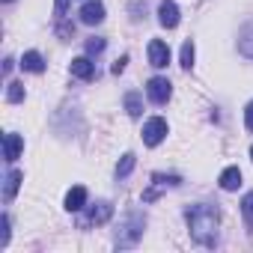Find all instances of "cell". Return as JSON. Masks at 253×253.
Returning <instances> with one entry per match:
<instances>
[{"mask_svg":"<svg viewBox=\"0 0 253 253\" xmlns=\"http://www.w3.org/2000/svg\"><path fill=\"white\" fill-rule=\"evenodd\" d=\"M185 220H188L191 238H194L197 244L211 247V244L217 241V223H220V209H217V206H211V203L188 206V209H185Z\"/></svg>","mask_w":253,"mask_h":253,"instance_id":"cell-1","label":"cell"},{"mask_svg":"<svg viewBox=\"0 0 253 253\" xmlns=\"http://www.w3.org/2000/svg\"><path fill=\"white\" fill-rule=\"evenodd\" d=\"M143 229H146V214L131 209L125 211V217L119 220V229H116V247H134L140 238H143Z\"/></svg>","mask_w":253,"mask_h":253,"instance_id":"cell-2","label":"cell"},{"mask_svg":"<svg viewBox=\"0 0 253 253\" xmlns=\"http://www.w3.org/2000/svg\"><path fill=\"white\" fill-rule=\"evenodd\" d=\"M167 134H170V125H167L164 116H152V119L143 122V143L146 146H158Z\"/></svg>","mask_w":253,"mask_h":253,"instance_id":"cell-3","label":"cell"},{"mask_svg":"<svg viewBox=\"0 0 253 253\" xmlns=\"http://www.w3.org/2000/svg\"><path fill=\"white\" fill-rule=\"evenodd\" d=\"M146 95H149L152 104H167V101L173 98V84H170L167 78L155 75V78H149V84H146Z\"/></svg>","mask_w":253,"mask_h":253,"instance_id":"cell-4","label":"cell"},{"mask_svg":"<svg viewBox=\"0 0 253 253\" xmlns=\"http://www.w3.org/2000/svg\"><path fill=\"white\" fill-rule=\"evenodd\" d=\"M179 21H182L179 6L173 3V0H161V3H158V24H161L164 30H176Z\"/></svg>","mask_w":253,"mask_h":253,"instance_id":"cell-5","label":"cell"},{"mask_svg":"<svg viewBox=\"0 0 253 253\" xmlns=\"http://www.w3.org/2000/svg\"><path fill=\"white\" fill-rule=\"evenodd\" d=\"M146 54H149V66L152 69H167V63H170V45L164 39H152L149 48H146Z\"/></svg>","mask_w":253,"mask_h":253,"instance_id":"cell-6","label":"cell"},{"mask_svg":"<svg viewBox=\"0 0 253 253\" xmlns=\"http://www.w3.org/2000/svg\"><path fill=\"white\" fill-rule=\"evenodd\" d=\"M101 21H104V3H101V0H86V3L81 6V24L95 27Z\"/></svg>","mask_w":253,"mask_h":253,"instance_id":"cell-7","label":"cell"},{"mask_svg":"<svg viewBox=\"0 0 253 253\" xmlns=\"http://www.w3.org/2000/svg\"><path fill=\"white\" fill-rule=\"evenodd\" d=\"M21 152H24V137L15 134V131H6L3 134V158L12 164V161H18Z\"/></svg>","mask_w":253,"mask_h":253,"instance_id":"cell-8","label":"cell"},{"mask_svg":"<svg viewBox=\"0 0 253 253\" xmlns=\"http://www.w3.org/2000/svg\"><path fill=\"white\" fill-rule=\"evenodd\" d=\"M69 72H72L75 78H81V81H92V78H95V63L89 60V54H86V57H75V60L69 63Z\"/></svg>","mask_w":253,"mask_h":253,"instance_id":"cell-9","label":"cell"},{"mask_svg":"<svg viewBox=\"0 0 253 253\" xmlns=\"http://www.w3.org/2000/svg\"><path fill=\"white\" fill-rule=\"evenodd\" d=\"M110 217H113V206H110L107 200H98L95 206H89V214H86V220H89V223L101 226V223H107Z\"/></svg>","mask_w":253,"mask_h":253,"instance_id":"cell-10","label":"cell"},{"mask_svg":"<svg viewBox=\"0 0 253 253\" xmlns=\"http://www.w3.org/2000/svg\"><path fill=\"white\" fill-rule=\"evenodd\" d=\"M21 182H24V173H21V170H9V173H6V179H3V200H6V203L15 200Z\"/></svg>","mask_w":253,"mask_h":253,"instance_id":"cell-11","label":"cell"},{"mask_svg":"<svg viewBox=\"0 0 253 253\" xmlns=\"http://www.w3.org/2000/svg\"><path fill=\"white\" fill-rule=\"evenodd\" d=\"M84 206H86V188L84 185H75L66 194V211H81Z\"/></svg>","mask_w":253,"mask_h":253,"instance_id":"cell-12","label":"cell"},{"mask_svg":"<svg viewBox=\"0 0 253 253\" xmlns=\"http://www.w3.org/2000/svg\"><path fill=\"white\" fill-rule=\"evenodd\" d=\"M21 69H24V72H33V75H42V72H45V57H42L39 51H27V54L21 57Z\"/></svg>","mask_w":253,"mask_h":253,"instance_id":"cell-13","label":"cell"},{"mask_svg":"<svg viewBox=\"0 0 253 253\" xmlns=\"http://www.w3.org/2000/svg\"><path fill=\"white\" fill-rule=\"evenodd\" d=\"M217 185H220L223 191H238V188H241V170H238V167H226V170L220 173Z\"/></svg>","mask_w":253,"mask_h":253,"instance_id":"cell-14","label":"cell"},{"mask_svg":"<svg viewBox=\"0 0 253 253\" xmlns=\"http://www.w3.org/2000/svg\"><path fill=\"white\" fill-rule=\"evenodd\" d=\"M238 54L253 60V24H244L238 33Z\"/></svg>","mask_w":253,"mask_h":253,"instance_id":"cell-15","label":"cell"},{"mask_svg":"<svg viewBox=\"0 0 253 253\" xmlns=\"http://www.w3.org/2000/svg\"><path fill=\"white\" fill-rule=\"evenodd\" d=\"M122 104H125V113H128L131 119H137L140 113H143V98H140V92H125V98H122Z\"/></svg>","mask_w":253,"mask_h":253,"instance_id":"cell-16","label":"cell"},{"mask_svg":"<svg viewBox=\"0 0 253 253\" xmlns=\"http://www.w3.org/2000/svg\"><path fill=\"white\" fill-rule=\"evenodd\" d=\"M194 57H197L194 39H185V42H182V54H179V66H182L185 72H191V69H194Z\"/></svg>","mask_w":253,"mask_h":253,"instance_id":"cell-17","label":"cell"},{"mask_svg":"<svg viewBox=\"0 0 253 253\" xmlns=\"http://www.w3.org/2000/svg\"><path fill=\"white\" fill-rule=\"evenodd\" d=\"M134 164H137V155L134 152H125L119 158V164H116V179H128L131 170H134Z\"/></svg>","mask_w":253,"mask_h":253,"instance_id":"cell-18","label":"cell"},{"mask_svg":"<svg viewBox=\"0 0 253 253\" xmlns=\"http://www.w3.org/2000/svg\"><path fill=\"white\" fill-rule=\"evenodd\" d=\"M24 95H27V92H24V84H21V81H9V84H6V101H9V104L24 101Z\"/></svg>","mask_w":253,"mask_h":253,"instance_id":"cell-19","label":"cell"},{"mask_svg":"<svg viewBox=\"0 0 253 253\" xmlns=\"http://www.w3.org/2000/svg\"><path fill=\"white\" fill-rule=\"evenodd\" d=\"M241 214H244L247 229L253 232V191H247V194H244V200H241Z\"/></svg>","mask_w":253,"mask_h":253,"instance_id":"cell-20","label":"cell"},{"mask_svg":"<svg viewBox=\"0 0 253 253\" xmlns=\"http://www.w3.org/2000/svg\"><path fill=\"white\" fill-rule=\"evenodd\" d=\"M104 48H107V39H101V36H92V39H86V54H89V57H98Z\"/></svg>","mask_w":253,"mask_h":253,"instance_id":"cell-21","label":"cell"},{"mask_svg":"<svg viewBox=\"0 0 253 253\" xmlns=\"http://www.w3.org/2000/svg\"><path fill=\"white\" fill-rule=\"evenodd\" d=\"M152 182H155L158 188H161V185H173V188H176V185H182V176H176V173H170V176L155 173V176H152Z\"/></svg>","mask_w":253,"mask_h":253,"instance_id":"cell-22","label":"cell"},{"mask_svg":"<svg viewBox=\"0 0 253 253\" xmlns=\"http://www.w3.org/2000/svg\"><path fill=\"white\" fill-rule=\"evenodd\" d=\"M0 229H3V235H0V247H6V244H9V235H12V229H9V214L0 217Z\"/></svg>","mask_w":253,"mask_h":253,"instance_id":"cell-23","label":"cell"},{"mask_svg":"<svg viewBox=\"0 0 253 253\" xmlns=\"http://www.w3.org/2000/svg\"><path fill=\"white\" fill-rule=\"evenodd\" d=\"M66 12H69V0H54V18H57V21H63V18H66Z\"/></svg>","mask_w":253,"mask_h":253,"instance_id":"cell-24","label":"cell"},{"mask_svg":"<svg viewBox=\"0 0 253 253\" xmlns=\"http://www.w3.org/2000/svg\"><path fill=\"white\" fill-rule=\"evenodd\" d=\"M125 66H128V54H122V57L110 66V75H122V72H125Z\"/></svg>","mask_w":253,"mask_h":253,"instance_id":"cell-25","label":"cell"},{"mask_svg":"<svg viewBox=\"0 0 253 253\" xmlns=\"http://www.w3.org/2000/svg\"><path fill=\"white\" fill-rule=\"evenodd\" d=\"M244 125H247V131H253V101H247L244 107Z\"/></svg>","mask_w":253,"mask_h":253,"instance_id":"cell-26","label":"cell"},{"mask_svg":"<svg viewBox=\"0 0 253 253\" xmlns=\"http://www.w3.org/2000/svg\"><path fill=\"white\" fill-rule=\"evenodd\" d=\"M57 33H60V39H72L75 36V24H60Z\"/></svg>","mask_w":253,"mask_h":253,"instance_id":"cell-27","label":"cell"},{"mask_svg":"<svg viewBox=\"0 0 253 253\" xmlns=\"http://www.w3.org/2000/svg\"><path fill=\"white\" fill-rule=\"evenodd\" d=\"M158 194H161V191H158V185L152 182V188H146V191H143V203H152V200H158Z\"/></svg>","mask_w":253,"mask_h":253,"instance_id":"cell-28","label":"cell"},{"mask_svg":"<svg viewBox=\"0 0 253 253\" xmlns=\"http://www.w3.org/2000/svg\"><path fill=\"white\" fill-rule=\"evenodd\" d=\"M9 72H12V57L3 60V75H9Z\"/></svg>","mask_w":253,"mask_h":253,"instance_id":"cell-29","label":"cell"},{"mask_svg":"<svg viewBox=\"0 0 253 253\" xmlns=\"http://www.w3.org/2000/svg\"><path fill=\"white\" fill-rule=\"evenodd\" d=\"M250 158H253V146H250Z\"/></svg>","mask_w":253,"mask_h":253,"instance_id":"cell-30","label":"cell"},{"mask_svg":"<svg viewBox=\"0 0 253 253\" xmlns=\"http://www.w3.org/2000/svg\"><path fill=\"white\" fill-rule=\"evenodd\" d=\"M3 3H12V0H3Z\"/></svg>","mask_w":253,"mask_h":253,"instance_id":"cell-31","label":"cell"}]
</instances>
